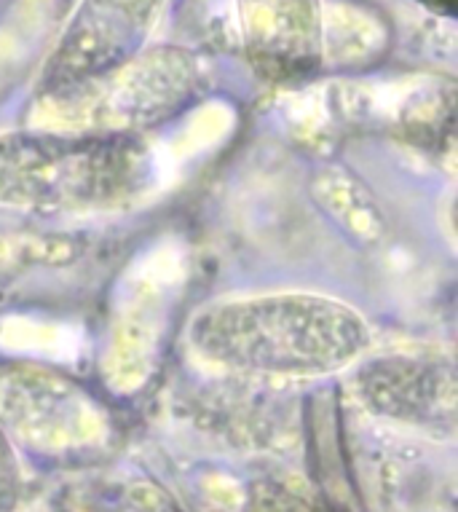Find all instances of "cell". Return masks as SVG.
<instances>
[{
  "mask_svg": "<svg viewBox=\"0 0 458 512\" xmlns=\"http://www.w3.org/2000/svg\"><path fill=\"white\" fill-rule=\"evenodd\" d=\"M201 360L260 376L317 378L357 365L373 330L354 306L309 290L231 295L201 306L188 325Z\"/></svg>",
  "mask_w": 458,
  "mask_h": 512,
  "instance_id": "6da1fadb",
  "label": "cell"
},
{
  "mask_svg": "<svg viewBox=\"0 0 458 512\" xmlns=\"http://www.w3.org/2000/svg\"><path fill=\"white\" fill-rule=\"evenodd\" d=\"M153 183V156L137 132L14 129L0 132V207L110 212Z\"/></svg>",
  "mask_w": 458,
  "mask_h": 512,
  "instance_id": "7a4b0ae2",
  "label": "cell"
},
{
  "mask_svg": "<svg viewBox=\"0 0 458 512\" xmlns=\"http://www.w3.org/2000/svg\"><path fill=\"white\" fill-rule=\"evenodd\" d=\"M164 0H81L41 70L35 100L59 105L140 57Z\"/></svg>",
  "mask_w": 458,
  "mask_h": 512,
  "instance_id": "3957f363",
  "label": "cell"
},
{
  "mask_svg": "<svg viewBox=\"0 0 458 512\" xmlns=\"http://www.w3.org/2000/svg\"><path fill=\"white\" fill-rule=\"evenodd\" d=\"M196 62L180 49H156L129 62L116 76L105 78L92 89L70 100L51 105L57 116L75 121L59 129H108V132H137L172 116L193 92Z\"/></svg>",
  "mask_w": 458,
  "mask_h": 512,
  "instance_id": "277c9868",
  "label": "cell"
},
{
  "mask_svg": "<svg viewBox=\"0 0 458 512\" xmlns=\"http://www.w3.org/2000/svg\"><path fill=\"white\" fill-rule=\"evenodd\" d=\"M244 51L255 73L274 84L314 76L325 57L319 0H236Z\"/></svg>",
  "mask_w": 458,
  "mask_h": 512,
  "instance_id": "5b68a950",
  "label": "cell"
}]
</instances>
